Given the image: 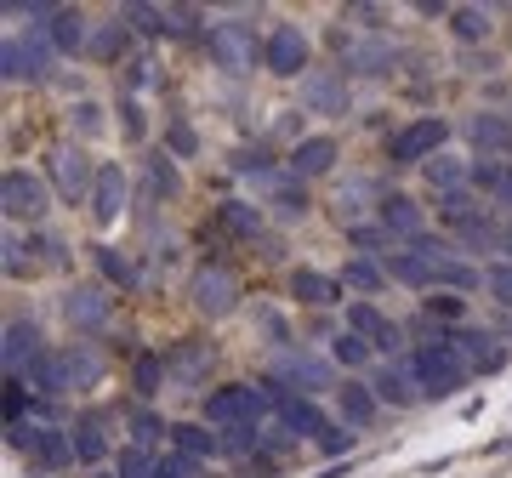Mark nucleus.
<instances>
[{
	"mask_svg": "<svg viewBox=\"0 0 512 478\" xmlns=\"http://www.w3.org/2000/svg\"><path fill=\"white\" fill-rule=\"evenodd\" d=\"M200 416L217 427V433H228V427H262L268 416H274V405H268L262 382H222V387L205 393Z\"/></svg>",
	"mask_w": 512,
	"mask_h": 478,
	"instance_id": "5",
	"label": "nucleus"
},
{
	"mask_svg": "<svg viewBox=\"0 0 512 478\" xmlns=\"http://www.w3.org/2000/svg\"><path fill=\"white\" fill-rule=\"evenodd\" d=\"M126 205H131V171L114 166V160H103V166H97V183H92L86 211H92L97 228H114V222L126 217Z\"/></svg>",
	"mask_w": 512,
	"mask_h": 478,
	"instance_id": "19",
	"label": "nucleus"
},
{
	"mask_svg": "<svg viewBox=\"0 0 512 478\" xmlns=\"http://www.w3.org/2000/svg\"><path fill=\"white\" fill-rule=\"evenodd\" d=\"M501 336H507V348H512V313H507V325H501Z\"/></svg>",
	"mask_w": 512,
	"mask_h": 478,
	"instance_id": "54",
	"label": "nucleus"
},
{
	"mask_svg": "<svg viewBox=\"0 0 512 478\" xmlns=\"http://www.w3.org/2000/svg\"><path fill=\"white\" fill-rule=\"evenodd\" d=\"M23 461H35L40 473H69V467H80L69 427H57V422H40L35 427V444H29V456H23Z\"/></svg>",
	"mask_w": 512,
	"mask_h": 478,
	"instance_id": "27",
	"label": "nucleus"
},
{
	"mask_svg": "<svg viewBox=\"0 0 512 478\" xmlns=\"http://www.w3.org/2000/svg\"><path fill=\"white\" fill-rule=\"evenodd\" d=\"M342 325H348V331H359L365 342H376V331L387 325V308H382V302H365V296H353L348 308H342Z\"/></svg>",
	"mask_w": 512,
	"mask_h": 478,
	"instance_id": "44",
	"label": "nucleus"
},
{
	"mask_svg": "<svg viewBox=\"0 0 512 478\" xmlns=\"http://www.w3.org/2000/svg\"><path fill=\"white\" fill-rule=\"evenodd\" d=\"M171 456L205 467V461L222 456V433L211 422H171Z\"/></svg>",
	"mask_w": 512,
	"mask_h": 478,
	"instance_id": "29",
	"label": "nucleus"
},
{
	"mask_svg": "<svg viewBox=\"0 0 512 478\" xmlns=\"http://www.w3.org/2000/svg\"><path fill=\"white\" fill-rule=\"evenodd\" d=\"M467 308H473V296H456V291H427L421 296V319H433V325H467Z\"/></svg>",
	"mask_w": 512,
	"mask_h": 478,
	"instance_id": "41",
	"label": "nucleus"
},
{
	"mask_svg": "<svg viewBox=\"0 0 512 478\" xmlns=\"http://www.w3.org/2000/svg\"><path fill=\"white\" fill-rule=\"evenodd\" d=\"M205 57L211 69H222L228 80H245L251 69H262V35L245 18H217L205 35Z\"/></svg>",
	"mask_w": 512,
	"mask_h": 478,
	"instance_id": "4",
	"label": "nucleus"
},
{
	"mask_svg": "<svg viewBox=\"0 0 512 478\" xmlns=\"http://www.w3.org/2000/svg\"><path fill=\"white\" fill-rule=\"evenodd\" d=\"M205 365H211V353H205V348H194V342L171 353V376H177V382H200V376H205Z\"/></svg>",
	"mask_w": 512,
	"mask_h": 478,
	"instance_id": "50",
	"label": "nucleus"
},
{
	"mask_svg": "<svg viewBox=\"0 0 512 478\" xmlns=\"http://www.w3.org/2000/svg\"><path fill=\"white\" fill-rule=\"evenodd\" d=\"M274 376L285 387H296V393H308V399H319V393H336V365H330V353H308V348H285L274 359Z\"/></svg>",
	"mask_w": 512,
	"mask_h": 478,
	"instance_id": "11",
	"label": "nucleus"
},
{
	"mask_svg": "<svg viewBox=\"0 0 512 478\" xmlns=\"http://www.w3.org/2000/svg\"><path fill=\"white\" fill-rule=\"evenodd\" d=\"M473 194L495 217H512V160H473Z\"/></svg>",
	"mask_w": 512,
	"mask_h": 478,
	"instance_id": "28",
	"label": "nucleus"
},
{
	"mask_svg": "<svg viewBox=\"0 0 512 478\" xmlns=\"http://www.w3.org/2000/svg\"><path fill=\"white\" fill-rule=\"evenodd\" d=\"M268 205H274V217H285V222H302L313 211V200H308V183H296L291 171L279 177L274 188H268Z\"/></svg>",
	"mask_w": 512,
	"mask_h": 478,
	"instance_id": "39",
	"label": "nucleus"
},
{
	"mask_svg": "<svg viewBox=\"0 0 512 478\" xmlns=\"http://www.w3.org/2000/svg\"><path fill=\"white\" fill-rule=\"evenodd\" d=\"M336 422L353 427V433H365V427L382 422V399H376L370 376H342L336 382Z\"/></svg>",
	"mask_w": 512,
	"mask_h": 478,
	"instance_id": "21",
	"label": "nucleus"
},
{
	"mask_svg": "<svg viewBox=\"0 0 512 478\" xmlns=\"http://www.w3.org/2000/svg\"><path fill=\"white\" fill-rule=\"evenodd\" d=\"M52 69H57V52L52 40L40 35V23L0 40V80L6 86H40V80H52Z\"/></svg>",
	"mask_w": 512,
	"mask_h": 478,
	"instance_id": "6",
	"label": "nucleus"
},
{
	"mask_svg": "<svg viewBox=\"0 0 512 478\" xmlns=\"http://www.w3.org/2000/svg\"><path fill=\"white\" fill-rule=\"evenodd\" d=\"M154 467H160V456L143 450V444H120L114 450V478H154Z\"/></svg>",
	"mask_w": 512,
	"mask_h": 478,
	"instance_id": "47",
	"label": "nucleus"
},
{
	"mask_svg": "<svg viewBox=\"0 0 512 478\" xmlns=\"http://www.w3.org/2000/svg\"><path fill=\"white\" fill-rule=\"evenodd\" d=\"M148 86H160V57H154V46H143V52L120 69V97H143Z\"/></svg>",
	"mask_w": 512,
	"mask_h": 478,
	"instance_id": "42",
	"label": "nucleus"
},
{
	"mask_svg": "<svg viewBox=\"0 0 512 478\" xmlns=\"http://www.w3.org/2000/svg\"><path fill=\"white\" fill-rule=\"evenodd\" d=\"M302 114H319V120H342L353 114V80L342 63H330V69H313L302 80Z\"/></svg>",
	"mask_w": 512,
	"mask_h": 478,
	"instance_id": "12",
	"label": "nucleus"
},
{
	"mask_svg": "<svg viewBox=\"0 0 512 478\" xmlns=\"http://www.w3.org/2000/svg\"><path fill=\"white\" fill-rule=\"evenodd\" d=\"M160 148L171 154V160H177V166H183V160H194V154H200V131L188 126L183 114H177V120H165V131H160Z\"/></svg>",
	"mask_w": 512,
	"mask_h": 478,
	"instance_id": "45",
	"label": "nucleus"
},
{
	"mask_svg": "<svg viewBox=\"0 0 512 478\" xmlns=\"http://www.w3.org/2000/svg\"><path fill=\"white\" fill-rule=\"evenodd\" d=\"M137 52H143V40L131 35V23L120 18V12L92 23V40H86V63H92V69H126Z\"/></svg>",
	"mask_w": 512,
	"mask_h": 478,
	"instance_id": "16",
	"label": "nucleus"
},
{
	"mask_svg": "<svg viewBox=\"0 0 512 478\" xmlns=\"http://www.w3.org/2000/svg\"><path fill=\"white\" fill-rule=\"evenodd\" d=\"M433 217L450 239H456L461 257H490L495 262V239H501V217H495L490 205L478 200L473 188L467 194H450V200H433Z\"/></svg>",
	"mask_w": 512,
	"mask_h": 478,
	"instance_id": "1",
	"label": "nucleus"
},
{
	"mask_svg": "<svg viewBox=\"0 0 512 478\" xmlns=\"http://www.w3.org/2000/svg\"><path fill=\"white\" fill-rule=\"evenodd\" d=\"M114 120H120V131H126V143H143V137H148L143 97H114Z\"/></svg>",
	"mask_w": 512,
	"mask_h": 478,
	"instance_id": "49",
	"label": "nucleus"
},
{
	"mask_svg": "<svg viewBox=\"0 0 512 478\" xmlns=\"http://www.w3.org/2000/svg\"><path fill=\"white\" fill-rule=\"evenodd\" d=\"M57 313H63L69 331L97 336V331H109V319H114V291L103 279H80V285H69V291L57 296Z\"/></svg>",
	"mask_w": 512,
	"mask_h": 478,
	"instance_id": "9",
	"label": "nucleus"
},
{
	"mask_svg": "<svg viewBox=\"0 0 512 478\" xmlns=\"http://www.w3.org/2000/svg\"><path fill=\"white\" fill-rule=\"evenodd\" d=\"M444 29H450V40H456V46L478 52V46L495 35V12H490V6H450Z\"/></svg>",
	"mask_w": 512,
	"mask_h": 478,
	"instance_id": "34",
	"label": "nucleus"
},
{
	"mask_svg": "<svg viewBox=\"0 0 512 478\" xmlns=\"http://www.w3.org/2000/svg\"><path fill=\"white\" fill-rule=\"evenodd\" d=\"M188 291H194V308H200L205 319H228V313L239 308V279L228 274V268H200Z\"/></svg>",
	"mask_w": 512,
	"mask_h": 478,
	"instance_id": "26",
	"label": "nucleus"
},
{
	"mask_svg": "<svg viewBox=\"0 0 512 478\" xmlns=\"http://www.w3.org/2000/svg\"><path fill=\"white\" fill-rule=\"evenodd\" d=\"M165 382H171V359H160V353H143V359H137V370H131V387H137L143 399H154Z\"/></svg>",
	"mask_w": 512,
	"mask_h": 478,
	"instance_id": "46",
	"label": "nucleus"
},
{
	"mask_svg": "<svg viewBox=\"0 0 512 478\" xmlns=\"http://www.w3.org/2000/svg\"><path fill=\"white\" fill-rule=\"evenodd\" d=\"M342 69H348V80H382V74L399 69V46L382 35H342Z\"/></svg>",
	"mask_w": 512,
	"mask_h": 478,
	"instance_id": "17",
	"label": "nucleus"
},
{
	"mask_svg": "<svg viewBox=\"0 0 512 478\" xmlns=\"http://www.w3.org/2000/svg\"><path fill=\"white\" fill-rule=\"evenodd\" d=\"M484 296H490L501 313H512V262H484Z\"/></svg>",
	"mask_w": 512,
	"mask_h": 478,
	"instance_id": "48",
	"label": "nucleus"
},
{
	"mask_svg": "<svg viewBox=\"0 0 512 478\" xmlns=\"http://www.w3.org/2000/svg\"><path fill=\"white\" fill-rule=\"evenodd\" d=\"M126 444H143V450H160V444H171V422H165L160 410H126Z\"/></svg>",
	"mask_w": 512,
	"mask_h": 478,
	"instance_id": "38",
	"label": "nucleus"
},
{
	"mask_svg": "<svg viewBox=\"0 0 512 478\" xmlns=\"http://www.w3.org/2000/svg\"><path fill=\"white\" fill-rule=\"evenodd\" d=\"M336 279L348 285V302H353V296L376 302V296H382L387 285H393V279H387V262H382V257H348L342 268H336Z\"/></svg>",
	"mask_w": 512,
	"mask_h": 478,
	"instance_id": "33",
	"label": "nucleus"
},
{
	"mask_svg": "<svg viewBox=\"0 0 512 478\" xmlns=\"http://www.w3.org/2000/svg\"><path fill=\"white\" fill-rule=\"evenodd\" d=\"M154 478H200V467H194V461H183V456H171V450H165V456H160V467H154Z\"/></svg>",
	"mask_w": 512,
	"mask_h": 478,
	"instance_id": "52",
	"label": "nucleus"
},
{
	"mask_svg": "<svg viewBox=\"0 0 512 478\" xmlns=\"http://www.w3.org/2000/svg\"><path fill=\"white\" fill-rule=\"evenodd\" d=\"M495 257L512 262V217H501V239H495Z\"/></svg>",
	"mask_w": 512,
	"mask_h": 478,
	"instance_id": "53",
	"label": "nucleus"
},
{
	"mask_svg": "<svg viewBox=\"0 0 512 478\" xmlns=\"http://www.w3.org/2000/svg\"><path fill=\"white\" fill-rule=\"evenodd\" d=\"M217 217H222V228H228V239H245V245H256L262 228H268V211H262L256 200H228Z\"/></svg>",
	"mask_w": 512,
	"mask_h": 478,
	"instance_id": "36",
	"label": "nucleus"
},
{
	"mask_svg": "<svg viewBox=\"0 0 512 478\" xmlns=\"http://www.w3.org/2000/svg\"><path fill=\"white\" fill-rule=\"evenodd\" d=\"M57 359H63V382H69V393H92V387L103 382V370H109L92 342H63Z\"/></svg>",
	"mask_w": 512,
	"mask_h": 478,
	"instance_id": "31",
	"label": "nucleus"
},
{
	"mask_svg": "<svg viewBox=\"0 0 512 478\" xmlns=\"http://www.w3.org/2000/svg\"><path fill=\"white\" fill-rule=\"evenodd\" d=\"M325 353H330V365L342 370V376H359V370H376V365H382V359H376V348H370L359 331H348V325H336V331H330Z\"/></svg>",
	"mask_w": 512,
	"mask_h": 478,
	"instance_id": "32",
	"label": "nucleus"
},
{
	"mask_svg": "<svg viewBox=\"0 0 512 478\" xmlns=\"http://www.w3.org/2000/svg\"><path fill=\"white\" fill-rule=\"evenodd\" d=\"M461 143H467L473 160H512V109H495V103L467 109V120H461Z\"/></svg>",
	"mask_w": 512,
	"mask_h": 478,
	"instance_id": "10",
	"label": "nucleus"
},
{
	"mask_svg": "<svg viewBox=\"0 0 512 478\" xmlns=\"http://www.w3.org/2000/svg\"><path fill=\"white\" fill-rule=\"evenodd\" d=\"M120 18L131 23V35L154 46V40H171V6H126Z\"/></svg>",
	"mask_w": 512,
	"mask_h": 478,
	"instance_id": "40",
	"label": "nucleus"
},
{
	"mask_svg": "<svg viewBox=\"0 0 512 478\" xmlns=\"http://www.w3.org/2000/svg\"><path fill=\"white\" fill-rule=\"evenodd\" d=\"M376 222H382L399 245H410L416 234H427V205H421L416 194H404V188H387L382 205H376Z\"/></svg>",
	"mask_w": 512,
	"mask_h": 478,
	"instance_id": "25",
	"label": "nucleus"
},
{
	"mask_svg": "<svg viewBox=\"0 0 512 478\" xmlns=\"http://www.w3.org/2000/svg\"><path fill=\"white\" fill-rule=\"evenodd\" d=\"M52 183H46V171H29V166H6L0 177V217L6 228H40V222L52 217Z\"/></svg>",
	"mask_w": 512,
	"mask_h": 478,
	"instance_id": "2",
	"label": "nucleus"
},
{
	"mask_svg": "<svg viewBox=\"0 0 512 478\" xmlns=\"http://www.w3.org/2000/svg\"><path fill=\"white\" fill-rule=\"evenodd\" d=\"M336 166H342V137H336V131H308V137L291 143V154H285V171H291L296 183L336 177Z\"/></svg>",
	"mask_w": 512,
	"mask_h": 478,
	"instance_id": "14",
	"label": "nucleus"
},
{
	"mask_svg": "<svg viewBox=\"0 0 512 478\" xmlns=\"http://www.w3.org/2000/svg\"><path fill=\"white\" fill-rule=\"evenodd\" d=\"M285 296L308 313H325V308H336V302L348 308V285L336 274H325V268H313V262H296L291 274H285Z\"/></svg>",
	"mask_w": 512,
	"mask_h": 478,
	"instance_id": "15",
	"label": "nucleus"
},
{
	"mask_svg": "<svg viewBox=\"0 0 512 478\" xmlns=\"http://www.w3.org/2000/svg\"><path fill=\"white\" fill-rule=\"evenodd\" d=\"M370 387H376L382 410H416L421 405V387H416L410 359H382V365L370 370Z\"/></svg>",
	"mask_w": 512,
	"mask_h": 478,
	"instance_id": "24",
	"label": "nucleus"
},
{
	"mask_svg": "<svg viewBox=\"0 0 512 478\" xmlns=\"http://www.w3.org/2000/svg\"><path fill=\"white\" fill-rule=\"evenodd\" d=\"M46 353H52V342H46V331H40L29 313L6 319V331H0V365H6V376H29Z\"/></svg>",
	"mask_w": 512,
	"mask_h": 478,
	"instance_id": "13",
	"label": "nucleus"
},
{
	"mask_svg": "<svg viewBox=\"0 0 512 478\" xmlns=\"http://www.w3.org/2000/svg\"><path fill=\"white\" fill-rule=\"evenodd\" d=\"M353 439H359V433H353V427L330 422L325 433H319V444H313V450H319V456H348V450H353Z\"/></svg>",
	"mask_w": 512,
	"mask_h": 478,
	"instance_id": "51",
	"label": "nucleus"
},
{
	"mask_svg": "<svg viewBox=\"0 0 512 478\" xmlns=\"http://www.w3.org/2000/svg\"><path fill=\"white\" fill-rule=\"evenodd\" d=\"M63 120H69V143H97V137H109V103H97V97H74L69 109H63Z\"/></svg>",
	"mask_w": 512,
	"mask_h": 478,
	"instance_id": "35",
	"label": "nucleus"
},
{
	"mask_svg": "<svg viewBox=\"0 0 512 478\" xmlns=\"http://www.w3.org/2000/svg\"><path fill=\"white\" fill-rule=\"evenodd\" d=\"M421 188H427L433 200L467 194V188H473V154H461V148H444V154H433V160L421 166Z\"/></svg>",
	"mask_w": 512,
	"mask_h": 478,
	"instance_id": "22",
	"label": "nucleus"
},
{
	"mask_svg": "<svg viewBox=\"0 0 512 478\" xmlns=\"http://www.w3.org/2000/svg\"><path fill=\"white\" fill-rule=\"evenodd\" d=\"M92 23L80 6H46V18H40V35L52 40L57 57H86V40H92Z\"/></svg>",
	"mask_w": 512,
	"mask_h": 478,
	"instance_id": "20",
	"label": "nucleus"
},
{
	"mask_svg": "<svg viewBox=\"0 0 512 478\" xmlns=\"http://www.w3.org/2000/svg\"><path fill=\"white\" fill-rule=\"evenodd\" d=\"M143 194H148L154 205H171L177 194H183V166H177V160H171L160 143L143 154Z\"/></svg>",
	"mask_w": 512,
	"mask_h": 478,
	"instance_id": "30",
	"label": "nucleus"
},
{
	"mask_svg": "<svg viewBox=\"0 0 512 478\" xmlns=\"http://www.w3.org/2000/svg\"><path fill=\"white\" fill-rule=\"evenodd\" d=\"M97 478H114V473H97Z\"/></svg>",
	"mask_w": 512,
	"mask_h": 478,
	"instance_id": "55",
	"label": "nucleus"
},
{
	"mask_svg": "<svg viewBox=\"0 0 512 478\" xmlns=\"http://www.w3.org/2000/svg\"><path fill=\"white\" fill-rule=\"evenodd\" d=\"M234 171H239V177H251V183H268V188L285 177V166H279L268 148H239V154H234Z\"/></svg>",
	"mask_w": 512,
	"mask_h": 478,
	"instance_id": "43",
	"label": "nucleus"
},
{
	"mask_svg": "<svg viewBox=\"0 0 512 478\" xmlns=\"http://www.w3.org/2000/svg\"><path fill=\"white\" fill-rule=\"evenodd\" d=\"M69 439H74L80 467H103V461H114V422L103 416V410H80V416L69 422Z\"/></svg>",
	"mask_w": 512,
	"mask_h": 478,
	"instance_id": "23",
	"label": "nucleus"
},
{
	"mask_svg": "<svg viewBox=\"0 0 512 478\" xmlns=\"http://www.w3.org/2000/svg\"><path fill=\"white\" fill-rule=\"evenodd\" d=\"M456 137V126L444 120V114H416V120H404L393 137H387V166L399 171H421L433 154H444Z\"/></svg>",
	"mask_w": 512,
	"mask_h": 478,
	"instance_id": "3",
	"label": "nucleus"
},
{
	"mask_svg": "<svg viewBox=\"0 0 512 478\" xmlns=\"http://www.w3.org/2000/svg\"><path fill=\"white\" fill-rule=\"evenodd\" d=\"M46 183L63 205H86L92 200V183H97V160L86 143H52L46 154Z\"/></svg>",
	"mask_w": 512,
	"mask_h": 478,
	"instance_id": "7",
	"label": "nucleus"
},
{
	"mask_svg": "<svg viewBox=\"0 0 512 478\" xmlns=\"http://www.w3.org/2000/svg\"><path fill=\"white\" fill-rule=\"evenodd\" d=\"M456 353L467 359L473 376H495V370H507V359H512L507 336L490 331V325H456Z\"/></svg>",
	"mask_w": 512,
	"mask_h": 478,
	"instance_id": "18",
	"label": "nucleus"
},
{
	"mask_svg": "<svg viewBox=\"0 0 512 478\" xmlns=\"http://www.w3.org/2000/svg\"><path fill=\"white\" fill-rule=\"evenodd\" d=\"M92 262H97V274H103V285H109V291H137V285H143L137 262H131L120 245H97Z\"/></svg>",
	"mask_w": 512,
	"mask_h": 478,
	"instance_id": "37",
	"label": "nucleus"
},
{
	"mask_svg": "<svg viewBox=\"0 0 512 478\" xmlns=\"http://www.w3.org/2000/svg\"><path fill=\"white\" fill-rule=\"evenodd\" d=\"M262 69L274 74V80H308L313 74V35L302 23H274L268 35H262Z\"/></svg>",
	"mask_w": 512,
	"mask_h": 478,
	"instance_id": "8",
	"label": "nucleus"
}]
</instances>
